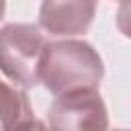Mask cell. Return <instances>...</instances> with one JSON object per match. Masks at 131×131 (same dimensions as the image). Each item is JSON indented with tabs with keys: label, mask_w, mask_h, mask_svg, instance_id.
<instances>
[{
	"label": "cell",
	"mask_w": 131,
	"mask_h": 131,
	"mask_svg": "<svg viewBox=\"0 0 131 131\" xmlns=\"http://www.w3.org/2000/svg\"><path fill=\"white\" fill-rule=\"evenodd\" d=\"M96 14V0H43L39 27L55 37L84 35Z\"/></svg>",
	"instance_id": "cell-4"
},
{
	"label": "cell",
	"mask_w": 131,
	"mask_h": 131,
	"mask_svg": "<svg viewBox=\"0 0 131 131\" xmlns=\"http://www.w3.org/2000/svg\"><path fill=\"white\" fill-rule=\"evenodd\" d=\"M37 125L25 88L0 80V129H18Z\"/></svg>",
	"instance_id": "cell-5"
},
{
	"label": "cell",
	"mask_w": 131,
	"mask_h": 131,
	"mask_svg": "<svg viewBox=\"0 0 131 131\" xmlns=\"http://www.w3.org/2000/svg\"><path fill=\"white\" fill-rule=\"evenodd\" d=\"M4 12H6V0H0V20H2Z\"/></svg>",
	"instance_id": "cell-6"
},
{
	"label": "cell",
	"mask_w": 131,
	"mask_h": 131,
	"mask_svg": "<svg viewBox=\"0 0 131 131\" xmlns=\"http://www.w3.org/2000/svg\"><path fill=\"white\" fill-rule=\"evenodd\" d=\"M45 37L37 25L8 23L0 29V70L18 88L39 84V61Z\"/></svg>",
	"instance_id": "cell-2"
},
{
	"label": "cell",
	"mask_w": 131,
	"mask_h": 131,
	"mask_svg": "<svg viewBox=\"0 0 131 131\" xmlns=\"http://www.w3.org/2000/svg\"><path fill=\"white\" fill-rule=\"evenodd\" d=\"M104 63L98 51L82 39L45 43L39 61V82L55 96L78 88H98Z\"/></svg>",
	"instance_id": "cell-1"
},
{
	"label": "cell",
	"mask_w": 131,
	"mask_h": 131,
	"mask_svg": "<svg viewBox=\"0 0 131 131\" xmlns=\"http://www.w3.org/2000/svg\"><path fill=\"white\" fill-rule=\"evenodd\" d=\"M47 123L59 131H100L108 127V113L98 88H78L55 94L47 111Z\"/></svg>",
	"instance_id": "cell-3"
}]
</instances>
